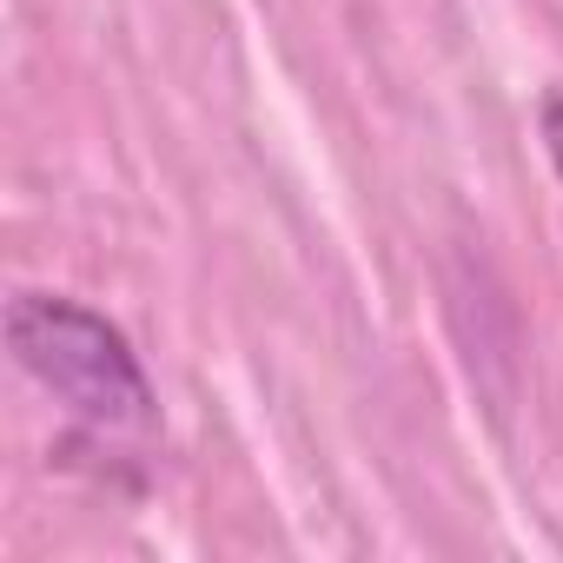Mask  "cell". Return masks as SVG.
Here are the masks:
<instances>
[{
    "instance_id": "6da1fadb",
    "label": "cell",
    "mask_w": 563,
    "mask_h": 563,
    "mask_svg": "<svg viewBox=\"0 0 563 563\" xmlns=\"http://www.w3.org/2000/svg\"><path fill=\"white\" fill-rule=\"evenodd\" d=\"M8 352L93 438H146L159 418V398H153L146 365L126 345V332L67 292H14L8 299Z\"/></svg>"
},
{
    "instance_id": "7a4b0ae2",
    "label": "cell",
    "mask_w": 563,
    "mask_h": 563,
    "mask_svg": "<svg viewBox=\"0 0 563 563\" xmlns=\"http://www.w3.org/2000/svg\"><path fill=\"white\" fill-rule=\"evenodd\" d=\"M537 133H543V153H550V166H556V179H563V100H543Z\"/></svg>"
}]
</instances>
